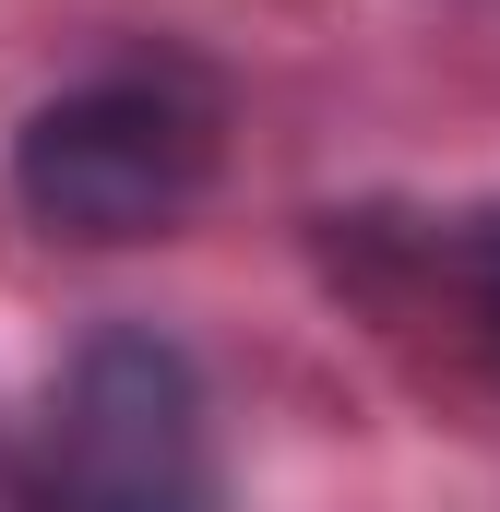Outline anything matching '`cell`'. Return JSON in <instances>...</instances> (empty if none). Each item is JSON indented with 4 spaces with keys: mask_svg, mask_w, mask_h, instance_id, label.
I'll return each mask as SVG.
<instances>
[{
    "mask_svg": "<svg viewBox=\"0 0 500 512\" xmlns=\"http://www.w3.org/2000/svg\"><path fill=\"white\" fill-rule=\"evenodd\" d=\"M465 310H477V322H489V346H500V215H477V227H465Z\"/></svg>",
    "mask_w": 500,
    "mask_h": 512,
    "instance_id": "obj_3",
    "label": "cell"
},
{
    "mask_svg": "<svg viewBox=\"0 0 500 512\" xmlns=\"http://www.w3.org/2000/svg\"><path fill=\"white\" fill-rule=\"evenodd\" d=\"M203 179H215V120H203V96H179L155 72L72 84L12 131V203L48 239H84V251L167 239L203 203Z\"/></svg>",
    "mask_w": 500,
    "mask_h": 512,
    "instance_id": "obj_2",
    "label": "cell"
},
{
    "mask_svg": "<svg viewBox=\"0 0 500 512\" xmlns=\"http://www.w3.org/2000/svg\"><path fill=\"white\" fill-rule=\"evenodd\" d=\"M24 512H215L203 370L143 322L84 334L72 370L48 382V417H36Z\"/></svg>",
    "mask_w": 500,
    "mask_h": 512,
    "instance_id": "obj_1",
    "label": "cell"
}]
</instances>
